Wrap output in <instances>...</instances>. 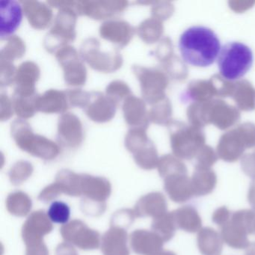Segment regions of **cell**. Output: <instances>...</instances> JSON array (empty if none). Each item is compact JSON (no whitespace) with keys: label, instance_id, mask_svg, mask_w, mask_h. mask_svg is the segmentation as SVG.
Listing matches in <instances>:
<instances>
[{"label":"cell","instance_id":"cell-1","mask_svg":"<svg viewBox=\"0 0 255 255\" xmlns=\"http://www.w3.org/2000/svg\"><path fill=\"white\" fill-rule=\"evenodd\" d=\"M178 47L183 62L198 68L214 63L222 49L216 32L204 26L186 29L179 38Z\"/></svg>","mask_w":255,"mask_h":255},{"label":"cell","instance_id":"cell-2","mask_svg":"<svg viewBox=\"0 0 255 255\" xmlns=\"http://www.w3.org/2000/svg\"><path fill=\"white\" fill-rule=\"evenodd\" d=\"M51 8H57L54 23L44 40V47L47 52L55 54L57 50L75 40L76 25L78 14L76 12L77 1L58 0L48 1Z\"/></svg>","mask_w":255,"mask_h":255},{"label":"cell","instance_id":"cell-3","mask_svg":"<svg viewBox=\"0 0 255 255\" xmlns=\"http://www.w3.org/2000/svg\"><path fill=\"white\" fill-rule=\"evenodd\" d=\"M254 53L250 47L244 43L231 41L221 49L217 59L221 75L230 81L243 78L252 69Z\"/></svg>","mask_w":255,"mask_h":255},{"label":"cell","instance_id":"cell-4","mask_svg":"<svg viewBox=\"0 0 255 255\" xmlns=\"http://www.w3.org/2000/svg\"><path fill=\"white\" fill-rule=\"evenodd\" d=\"M11 135L22 150L44 159H52L59 153V147L47 137L35 135L29 122L16 119L11 125Z\"/></svg>","mask_w":255,"mask_h":255},{"label":"cell","instance_id":"cell-5","mask_svg":"<svg viewBox=\"0 0 255 255\" xmlns=\"http://www.w3.org/2000/svg\"><path fill=\"white\" fill-rule=\"evenodd\" d=\"M255 211L240 210L233 212L229 222L221 228L225 244L234 249H249L253 243L248 236L255 234Z\"/></svg>","mask_w":255,"mask_h":255},{"label":"cell","instance_id":"cell-6","mask_svg":"<svg viewBox=\"0 0 255 255\" xmlns=\"http://www.w3.org/2000/svg\"><path fill=\"white\" fill-rule=\"evenodd\" d=\"M80 57L92 69L110 74L118 71L123 65V57L118 49L105 50L96 38H86L80 49Z\"/></svg>","mask_w":255,"mask_h":255},{"label":"cell","instance_id":"cell-7","mask_svg":"<svg viewBox=\"0 0 255 255\" xmlns=\"http://www.w3.org/2000/svg\"><path fill=\"white\" fill-rule=\"evenodd\" d=\"M55 56L63 69L65 83L74 87L84 86L87 80V70L77 50L72 46L66 45L57 50Z\"/></svg>","mask_w":255,"mask_h":255},{"label":"cell","instance_id":"cell-8","mask_svg":"<svg viewBox=\"0 0 255 255\" xmlns=\"http://www.w3.org/2000/svg\"><path fill=\"white\" fill-rule=\"evenodd\" d=\"M84 140L83 124L78 117L71 113L61 115L58 121L57 141L64 147L77 148Z\"/></svg>","mask_w":255,"mask_h":255},{"label":"cell","instance_id":"cell-9","mask_svg":"<svg viewBox=\"0 0 255 255\" xmlns=\"http://www.w3.org/2000/svg\"><path fill=\"white\" fill-rule=\"evenodd\" d=\"M129 2L125 0H81V15L96 20L111 18L127 9Z\"/></svg>","mask_w":255,"mask_h":255},{"label":"cell","instance_id":"cell-10","mask_svg":"<svg viewBox=\"0 0 255 255\" xmlns=\"http://www.w3.org/2000/svg\"><path fill=\"white\" fill-rule=\"evenodd\" d=\"M23 8L14 0L0 1V39H8L18 29L23 17Z\"/></svg>","mask_w":255,"mask_h":255},{"label":"cell","instance_id":"cell-11","mask_svg":"<svg viewBox=\"0 0 255 255\" xmlns=\"http://www.w3.org/2000/svg\"><path fill=\"white\" fill-rule=\"evenodd\" d=\"M119 104L100 92H92V100L84 111L92 122L102 124L110 122L116 116Z\"/></svg>","mask_w":255,"mask_h":255},{"label":"cell","instance_id":"cell-12","mask_svg":"<svg viewBox=\"0 0 255 255\" xmlns=\"http://www.w3.org/2000/svg\"><path fill=\"white\" fill-rule=\"evenodd\" d=\"M135 32V29L128 22L122 20H107L101 24L99 29L103 39L121 48L129 44Z\"/></svg>","mask_w":255,"mask_h":255},{"label":"cell","instance_id":"cell-13","mask_svg":"<svg viewBox=\"0 0 255 255\" xmlns=\"http://www.w3.org/2000/svg\"><path fill=\"white\" fill-rule=\"evenodd\" d=\"M41 71L39 67L32 61L23 62L17 68L14 80V94L22 96H33L35 84L39 80Z\"/></svg>","mask_w":255,"mask_h":255},{"label":"cell","instance_id":"cell-14","mask_svg":"<svg viewBox=\"0 0 255 255\" xmlns=\"http://www.w3.org/2000/svg\"><path fill=\"white\" fill-rule=\"evenodd\" d=\"M23 14L29 25L38 30L47 29L53 18V10L47 3L36 0L20 1Z\"/></svg>","mask_w":255,"mask_h":255},{"label":"cell","instance_id":"cell-15","mask_svg":"<svg viewBox=\"0 0 255 255\" xmlns=\"http://www.w3.org/2000/svg\"><path fill=\"white\" fill-rule=\"evenodd\" d=\"M69 107L66 92L63 91L50 89L43 95H38L36 99L37 112L46 114L66 113Z\"/></svg>","mask_w":255,"mask_h":255},{"label":"cell","instance_id":"cell-16","mask_svg":"<svg viewBox=\"0 0 255 255\" xmlns=\"http://www.w3.org/2000/svg\"><path fill=\"white\" fill-rule=\"evenodd\" d=\"M124 119L131 128H144L147 126L145 104L141 98L129 95L122 105Z\"/></svg>","mask_w":255,"mask_h":255},{"label":"cell","instance_id":"cell-17","mask_svg":"<svg viewBox=\"0 0 255 255\" xmlns=\"http://www.w3.org/2000/svg\"><path fill=\"white\" fill-rule=\"evenodd\" d=\"M223 244L221 234L210 227L201 228L197 236V245L202 255H222Z\"/></svg>","mask_w":255,"mask_h":255},{"label":"cell","instance_id":"cell-18","mask_svg":"<svg viewBox=\"0 0 255 255\" xmlns=\"http://www.w3.org/2000/svg\"><path fill=\"white\" fill-rule=\"evenodd\" d=\"M173 214L177 228L186 232L194 234L202 228V219L194 206H183Z\"/></svg>","mask_w":255,"mask_h":255},{"label":"cell","instance_id":"cell-19","mask_svg":"<svg viewBox=\"0 0 255 255\" xmlns=\"http://www.w3.org/2000/svg\"><path fill=\"white\" fill-rule=\"evenodd\" d=\"M166 191L174 202L182 204L192 199L194 197L192 183L186 176H177L167 181Z\"/></svg>","mask_w":255,"mask_h":255},{"label":"cell","instance_id":"cell-20","mask_svg":"<svg viewBox=\"0 0 255 255\" xmlns=\"http://www.w3.org/2000/svg\"><path fill=\"white\" fill-rule=\"evenodd\" d=\"M132 70L139 82L143 98L150 102L154 96L158 80L157 75L156 73L140 65H133Z\"/></svg>","mask_w":255,"mask_h":255},{"label":"cell","instance_id":"cell-21","mask_svg":"<svg viewBox=\"0 0 255 255\" xmlns=\"http://www.w3.org/2000/svg\"><path fill=\"white\" fill-rule=\"evenodd\" d=\"M191 183L194 197H203L214 191L217 178L212 171H201L194 174Z\"/></svg>","mask_w":255,"mask_h":255},{"label":"cell","instance_id":"cell-22","mask_svg":"<svg viewBox=\"0 0 255 255\" xmlns=\"http://www.w3.org/2000/svg\"><path fill=\"white\" fill-rule=\"evenodd\" d=\"M38 95L33 96H22L13 93L12 104L14 113L23 120L31 119L36 113V99Z\"/></svg>","mask_w":255,"mask_h":255},{"label":"cell","instance_id":"cell-23","mask_svg":"<svg viewBox=\"0 0 255 255\" xmlns=\"http://www.w3.org/2000/svg\"><path fill=\"white\" fill-rule=\"evenodd\" d=\"M26 53L24 41L17 35H12L7 39V43L0 51V61L13 62L17 59H21Z\"/></svg>","mask_w":255,"mask_h":255},{"label":"cell","instance_id":"cell-24","mask_svg":"<svg viewBox=\"0 0 255 255\" xmlns=\"http://www.w3.org/2000/svg\"><path fill=\"white\" fill-rule=\"evenodd\" d=\"M125 146L132 153H136L145 147L148 143L145 129L144 128H131L125 136Z\"/></svg>","mask_w":255,"mask_h":255},{"label":"cell","instance_id":"cell-25","mask_svg":"<svg viewBox=\"0 0 255 255\" xmlns=\"http://www.w3.org/2000/svg\"><path fill=\"white\" fill-rule=\"evenodd\" d=\"M47 215L52 222L64 225L69 220L71 216V208L66 203L63 201H54L49 207Z\"/></svg>","mask_w":255,"mask_h":255},{"label":"cell","instance_id":"cell-26","mask_svg":"<svg viewBox=\"0 0 255 255\" xmlns=\"http://www.w3.org/2000/svg\"><path fill=\"white\" fill-rule=\"evenodd\" d=\"M106 95L111 98L116 104H119L122 101H125L131 95V90L129 86L121 80L111 82L106 88Z\"/></svg>","mask_w":255,"mask_h":255},{"label":"cell","instance_id":"cell-27","mask_svg":"<svg viewBox=\"0 0 255 255\" xmlns=\"http://www.w3.org/2000/svg\"><path fill=\"white\" fill-rule=\"evenodd\" d=\"M68 103L73 107L86 109L92 100V92H86L82 89H69L66 91Z\"/></svg>","mask_w":255,"mask_h":255},{"label":"cell","instance_id":"cell-28","mask_svg":"<svg viewBox=\"0 0 255 255\" xmlns=\"http://www.w3.org/2000/svg\"><path fill=\"white\" fill-rule=\"evenodd\" d=\"M17 68L12 62L0 61V86L8 87L14 84Z\"/></svg>","mask_w":255,"mask_h":255},{"label":"cell","instance_id":"cell-29","mask_svg":"<svg viewBox=\"0 0 255 255\" xmlns=\"http://www.w3.org/2000/svg\"><path fill=\"white\" fill-rule=\"evenodd\" d=\"M157 27L153 20H146L140 23L136 32L139 38L146 43L153 42L157 35Z\"/></svg>","mask_w":255,"mask_h":255},{"label":"cell","instance_id":"cell-30","mask_svg":"<svg viewBox=\"0 0 255 255\" xmlns=\"http://www.w3.org/2000/svg\"><path fill=\"white\" fill-rule=\"evenodd\" d=\"M12 101L5 93L0 95V121L5 122L11 119L14 114Z\"/></svg>","mask_w":255,"mask_h":255},{"label":"cell","instance_id":"cell-31","mask_svg":"<svg viewBox=\"0 0 255 255\" xmlns=\"http://www.w3.org/2000/svg\"><path fill=\"white\" fill-rule=\"evenodd\" d=\"M231 214H232V212L230 211L228 207L222 206L213 212L212 220L216 225L222 228L229 222Z\"/></svg>","mask_w":255,"mask_h":255},{"label":"cell","instance_id":"cell-32","mask_svg":"<svg viewBox=\"0 0 255 255\" xmlns=\"http://www.w3.org/2000/svg\"><path fill=\"white\" fill-rule=\"evenodd\" d=\"M248 201H249L251 207L255 211V180H254L249 186V192H248Z\"/></svg>","mask_w":255,"mask_h":255},{"label":"cell","instance_id":"cell-33","mask_svg":"<svg viewBox=\"0 0 255 255\" xmlns=\"http://www.w3.org/2000/svg\"><path fill=\"white\" fill-rule=\"evenodd\" d=\"M246 255H255V254L254 253V252H252V251L250 249H249V252H247V254H246Z\"/></svg>","mask_w":255,"mask_h":255},{"label":"cell","instance_id":"cell-34","mask_svg":"<svg viewBox=\"0 0 255 255\" xmlns=\"http://www.w3.org/2000/svg\"><path fill=\"white\" fill-rule=\"evenodd\" d=\"M250 249L252 251V252H254V253L255 254V243H253V245H252V247L250 248Z\"/></svg>","mask_w":255,"mask_h":255},{"label":"cell","instance_id":"cell-35","mask_svg":"<svg viewBox=\"0 0 255 255\" xmlns=\"http://www.w3.org/2000/svg\"></svg>","mask_w":255,"mask_h":255}]
</instances>
